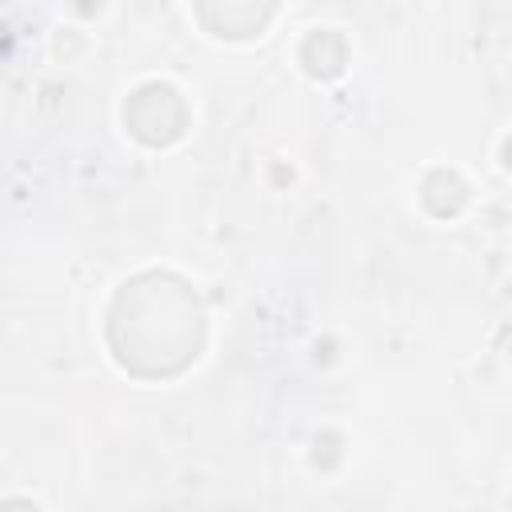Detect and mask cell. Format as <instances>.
Wrapping results in <instances>:
<instances>
[{
  "label": "cell",
  "instance_id": "7a4b0ae2",
  "mask_svg": "<svg viewBox=\"0 0 512 512\" xmlns=\"http://www.w3.org/2000/svg\"><path fill=\"white\" fill-rule=\"evenodd\" d=\"M128 104L148 108V116H144V112H124L132 136H140L144 144H172V140L184 132V112H168V116H164V108L180 104L176 88H168V84H144Z\"/></svg>",
  "mask_w": 512,
  "mask_h": 512
},
{
  "label": "cell",
  "instance_id": "3957f363",
  "mask_svg": "<svg viewBox=\"0 0 512 512\" xmlns=\"http://www.w3.org/2000/svg\"><path fill=\"white\" fill-rule=\"evenodd\" d=\"M200 20L212 28V36H228V40H244V36H260L276 0H196Z\"/></svg>",
  "mask_w": 512,
  "mask_h": 512
},
{
  "label": "cell",
  "instance_id": "6da1fadb",
  "mask_svg": "<svg viewBox=\"0 0 512 512\" xmlns=\"http://www.w3.org/2000/svg\"><path fill=\"white\" fill-rule=\"evenodd\" d=\"M108 344L124 372L164 380L184 372L204 344V312L192 288L168 272L128 280L108 312Z\"/></svg>",
  "mask_w": 512,
  "mask_h": 512
}]
</instances>
